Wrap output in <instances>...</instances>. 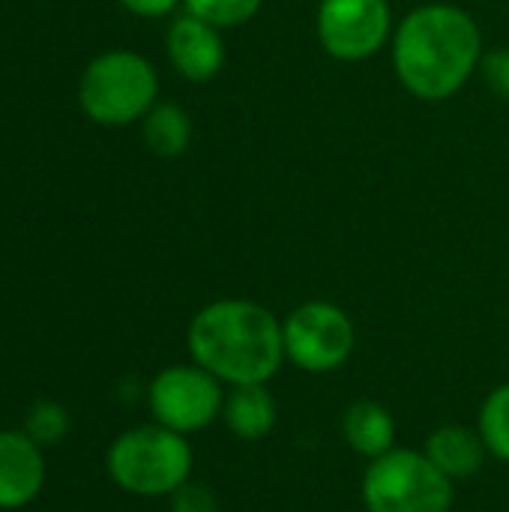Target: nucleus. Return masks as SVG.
I'll use <instances>...</instances> for the list:
<instances>
[{"mask_svg": "<svg viewBox=\"0 0 509 512\" xmlns=\"http://www.w3.org/2000/svg\"><path fill=\"white\" fill-rule=\"evenodd\" d=\"M483 30L456 3H423L402 15L390 39L399 84L420 102L453 99L483 63Z\"/></svg>", "mask_w": 509, "mask_h": 512, "instance_id": "nucleus-1", "label": "nucleus"}, {"mask_svg": "<svg viewBox=\"0 0 509 512\" xmlns=\"http://www.w3.org/2000/svg\"><path fill=\"white\" fill-rule=\"evenodd\" d=\"M192 363L222 384H267L282 360V321L255 300L225 297L195 312L186 330Z\"/></svg>", "mask_w": 509, "mask_h": 512, "instance_id": "nucleus-2", "label": "nucleus"}, {"mask_svg": "<svg viewBox=\"0 0 509 512\" xmlns=\"http://www.w3.org/2000/svg\"><path fill=\"white\" fill-rule=\"evenodd\" d=\"M192 447L186 435L165 426H138L123 432L105 456L114 486L135 498L174 495L192 477Z\"/></svg>", "mask_w": 509, "mask_h": 512, "instance_id": "nucleus-3", "label": "nucleus"}, {"mask_svg": "<svg viewBox=\"0 0 509 512\" xmlns=\"http://www.w3.org/2000/svg\"><path fill=\"white\" fill-rule=\"evenodd\" d=\"M159 78L147 57L135 51H105L81 75L78 102L84 114L102 126H126L144 120L156 105Z\"/></svg>", "mask_w": 509, "mask_h": 512, "instance_id": "nucleus-4", "label": "nucleus"}, {"mask_svg": "<svg viewBox=\"0 0 509 512\" xmlns=\"http://www.w3.org/2000/svg\"><path fill=\"white\" fill-rule=\"evenodd\" d=\"M363 504L369 512H450L453 480L426 453L393 447L366 468Z\"/></svg>", "mask_w": 509, "mask_h": 512, "instance_id": "nucleus-5", "label": "nucleus"}, {"mask_svg": "<svg viewBox=\"0 0 509 512\" xmlns=\"http://www.w3.org/2000/svg\"><path fill=\"white\" fill-rule=\"evenodd\" d=\"M282 342L285 360L297 369L327 375L348 363L357 345V330L342 306L330 300H309L282 321Z\"/></svg>", "mask_w": 509, "mask_h": 512, "instance_id": "nucleus-6", "label": "nucleus"}, {"mask_svg": "<svg viewBox=\"0 0 509 512\" xmlns=\"http://www.w3.org/2000/svg\"><path fill=\"white\" fill-rule=\"evenodd\" d=\"M393 30L387 0H321L315 9V36L339 63L372 60L390 45Z\"/></svg>", "mask_w": 509, "mask_h": 512, "instance_id": "nucleus-7", "label": "nucleus"}, {"mask_svg": "<svg viewBox=\"0 0 509 512\" xmlns=\"http://www.w3.org/2000/svg\"><path fill=\"white\" fill-rule=\"evenodd\" d=\"M147 402L159 426L180 435H192L204 432L222 417L225 393L216 375L192 363L162 369L147 390Z\"/></svg>", "mask_w": 509, "mask_h": 512, "instance_id": "nucleus-8", "label": "nucleus"}, {"mask_svg": "<svg viewBox=\"0 0 509 512\" xmlns=\"http://www.w3.org/2000/svg\"><path fill=\"white\" fill-rule=\"evenodd\" d=\"M171 66L192 84L213 81L225 66V39L222 30L207 24L204 18L183 12L171 21L165 36Z\"/></svg>", "mask_w": 509, "mask_h": 512, "instance_id": "nucleus-9", "label": "nucleus"}, {"mask_svg": "<svg viewBox=\"0 0 509 512\" xmlns=\"http://www.w3.org/2000/svg\"><path fill=\"white\" fill-rule=\"evenodd\" d=\"M45 456L24 429L0 432V510H24L42 495Z\"/></svg>", "mask_w": 509, "mask_h": 512, "instance_id": "nucleus-10", "label": "nucleus"}, {"mask_svg": "<svg viewBox=\"0 0 509 512\" xmlns=\"http://www.w3.org/2000/svg\"><path fill=\"white\" fill-rule=\"evenodd\" d=\"M429 462L450 480H468L483 468L486 459V444L480 432H471L465 426H441L426 438Z\"/></svg>", "mask_w": 509, "mask_h": 512, "instance_id": "nucleus-11", "label": "nucleus"}, {"mask_svg": "<svg viewBox=\"0 0 509 512\" xmlns=\"http://www.w3.org/2000/svg\"><path fill=\"white\" fill-rule=\"evenodd\" d=\"M222 420L240 441H261L276 426V402L264 384H240L225 393Z\"/></svg>", "mask_w": 509, "mask_h": 512, "instance_id": "nucleus-12", "label": "nucleus"}, {"mask_svg": "<svg viewBox=\"0 0 509 512\" xmlns=\"http://www.w3.org/2000/svg\"><path fill=\"white\" fill-rule=\"evenodd\" d=\"M342 435L354 453H360L366 459H378L393 450L396 423L384 405H378L372 399H360V402L348 405V411L342 417Z\"/></svg>", "mask_w": 509, "mask_h": 512, "instance_id": "nucleus-13", "label": "nucleus"}, {"mask_svg": "<svg viewBox=\"0 0 509 512\" xmlns=\"http://www.w3.org/2000/svg\"><path fill=\"white\" fill-rule=\"evenodd\" d=\"M144 141L162 159H177L192 144V117L177 102H156L144 114Z\"/></svg>", "mask_w": 509, "mask_h": 512, "instance_id": "nucleus-14", "label": "nucleus"}, {"mask_svg": "<svg viewBox=\"0 0 509 512\" xmlns=\"http://www.w3.org/2000/svg\"><path fill=\"white\" fill-rule=\"evenodd\" d=\"M477 432L495 459L509 462V384L495 387L486 396V402L480 408Z\"/></svg>", "mask_w": 509, "mask_h": 512, "instance_id": "nucleus-15", "label": "nucleus"}, {"mask_svg": "<svg viewBox=\"0 0 509 512\" xmlns=\"http://www.w3.org/2000/svg\"><path fill=\"white\" fill-rule=\"evenodd\" d=\"M24 435L39 444L42 450L45 447H57L66 435H69V414L60 402H51V399H39L30 405L27 417H24Z\"/></svg>", "mask_w": 509, "mask_h": 512, "instance_id": "nucleus-16", "label": "nucleus"}, {"mask_svg": "<svg viewBox=\"0 0 509 512\" xmlns=\"http://www.w3.org/2000/svg\"><path fill=\"white\" fill-rule=\"evenodd\" d=\"M186 12L204 18L207 24L219 27V30H228V27H240V24H249L264 0H183Z\"/></svg>", "mask_w": 509, "mask_h": 512, "instance_id": "nucleus-17", "label": "nucleus"}, {"mask_svg": "<svg viewBox=\"0 0 509 512\" xmlns=\"http://www.w3.org/2000/svg\"><path fill=\"white\" fill-rule=\"evenodd\" d=\"M480 72L489 84V90L509 102V45H498V48H489L483 54V63H480Z\"/></svg>", "mask_w": 509, "mask_h": 512, "instance_id": "nucleus-18", "label": "nucleus"}, {"mask_svg": "<svg viewBox=\"0 0 509 512\" xmlns=\"http://www.w3.org/2000/svg\"><path fill=\"white\" fill-rule=\"evenodd\" d=\"M171 512H219V501L207 486L186 483L171 495Z\"/></svg>", "mask_w": 509, "mask_h": 512, "instance_id": "nucleus-19", "label": "nucleus"}, {"mask_svg": "<svg viewBox=\"0 0 509 512\" xmlns=\"http://www.w3.org/2000/svg\"><path fill=\"white\" fill-rule=\"evenodd\" d=\"M132 15H141V18H162V15H171L183 0H120Z\"/></svg>", "mask_w": 509, "mask_h": 512, "instance_id": "nucleus-20", "label": "nucleus"}]
</instances>
